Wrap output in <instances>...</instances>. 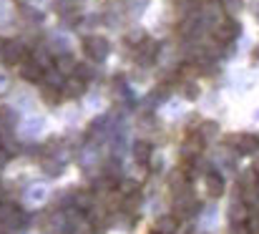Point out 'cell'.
Here are the masks:
<instances>
[{
    "label": "cell",
    "instance_id": "cell-11",
    "mask_svg": "<svg viewBox=\"0 0 259 234\" xmlns=\"http://www.w3.org/2000/svg\"><path fill=\"white\" fill-rule=\"evenodd\" d=\"M56 68H58V71H76L78 66L71 61V56H58V61H56Z\"/></svg>",
    "mask_w": 259,
    "mask_h": 234
},
{
    "label": "cell",
    "instance_id": "cell-9",
    "mask_svg": "<svg viewBox=\"0 0 259 234\" xmlns=\"http://www.w3.org/2000/svg\"><path fill=\"white\" fill-rule=\"evenodd\" d=\"M151 154H154V146H151L149 141L141 139V141L134 144V156H136L139 164H149V161H151Z\"/></svg>",
    "mask_w": 259,
    "mask_h": 234
},
{
    "label": "cell",
    "instance_id": "cell-7",
    "mask_svg": "<svg viewBox=\"0 0 259 234\" xmlns=\"http://www.w3.org/2000/svg\"><path fill=\"white\" fill-rule=\"evenodd\" d=\"M40 93H43V101H46L48 106H58V103L66 98L63 88H61V86H53V83H46Z\"/></svg>",
    "mask_w": 259,
    "mask_h": 234
},
{
    "label": "cell",
    "instance_id": "cell-1",
    "mask_svg": "<svg viewBox=\"0 0 259 234\" xmlns=\"http://www.w3.org/2000/svg\"><path fill=\"white\" fill-rule=\"evenodd\" d=\"M108 51H111V46H108V41L103 38V35H88L86 41H83V53H86L91 61H103L106 56H108Z\"/></svg>",
    "mask_w": 259,
    "mask_h": 234
},
{
    "label": "cell",
    "instance_id": "cell-4",
    "mask_svg": "<svg viewBox=\"0 0 259 234\" xmlns=\"http://www.w3.org/2000/svg\"><path fill=\"white\" fill-rule=\"evenodd\" d=\"M229 144H232L239 154H254V151H259V136H254V134H239V136H232Z\"/></svg>",
    "mask_w": 259,
    "mask_h": 234
},
{
    "label": "cell",
    "instance_id": "cell-10",
    "mask_svg": "<svg viewBox=\"0 0 259 234\" xmlns=\"http://www.w3.org/2000/svg\"><path fill=\"white\" fill-rule=\"evenodd\" d=\"M154 229L161 234H176V229H179V217H159L156 219V224H154Z\"/></svg>",
    "mask_w": 259,
    "mask_h": 234
},
{
    "label": "cell",
    "instance_id": "cell-3",
    "mask_svg": "<svg viewBox=\"0 0 259 234\" xmlns=\"http://www.w3.org/2000/svg\"><path fill=\"white\" fill-rule=\"evenodd\" d=\"M239 30H242V28H239V23H237L234 18H224V20L217 25V30H214V38H217V41L224 46V43H232V41L239 35Z\"/></svg>",
    "mask_w": 259,
    "mask_h": 234
},
{
    "label": "cell",
    "instance_id": "cell-2",
    "mask_svg": "<svg viewBox=\"0 0 259 234\" xmlns=\"http://www.w3.org/2000/svg\"><path fill=\"white\" fill-rule=\"evenodd\" d=\"M0 58L5 63H23V61H28V48L18 41H5L0 46Z\"/></svg>",
    "mask_w": 259,
    "mask_h": 234
},
{
    "label": "cell",
    "instance_id": "cell-6",
    "mask_svg": "<svg viewBox=\"0 0 259 234\" xmlns=\"http://www.w3.org/2000/svg\"><path fill=\"white\" fill-rule=\"evenodd\" d=\"M204 186H206V194H209V197H222V191H224V179H222L217 171H209V174L204 176Z\"/></svg>",
    "mask_w": 259,
    "mask_h": 234
},
{
    "label": "cell",
    "instance_id": "cell-8",
    "mask_svg": "<svg viewBox=\"0 0 259 234\" xmlns=\"http://www.w3.org/2000/svg\"><path fill=\"white\" fill-rule=\"evenodd\" d=\"M86 78L81 76H68L66 78V88H63V93L66 96H78V93H83L86 91Z\"/></svg>",
    "mask_w": 259,
    "mask_h": 234
},
{
    "label": "cell",
    "instance_id": "cell-5",
    "mask_svg": "<svg viewBox=\"0 0 259 234\" xmlns=\"http://www.w3.org/2000/svg\"><path fill=\"white\" fill-rule=\"evenodd\" d=\"M20 73H23V78H25L28 83H40L43 76H46L43 66H40V63H35V61H25V63H23V68H20Z\"/></svg>",
    "mask_w": 259,
    "mask_h": 234
},
{
    "label": "cell",
    "instance_id": "cell-12",
    "mask_svg": "<svg viewBox=\"0 0 259 234\" xmlns=\"http://www.w3.org/2000/svg\"><path fill=\"white\" fill-rule=\"evenodd\" d=\"M184 96H189V101H194L199 96V88L194 83H184Z\"/></svg>",
    "mask_w": 259,
    "mask_h": 234
},
{
    "label": "cell",
    "instance_id": "cell-13",
    "mask_svg": "<svg viewBox=\"0 0 259 234\" xmlns=\"http://www.w3.org/2000/svg\"><path fill=\"white\" fill-rule=\"evenodd\" d=\"M149 234H161V232H156V229H151V232H149Z\"/></svg>",
    "mask_w": 259,
    "mask_h": 234
}]
</instances>
